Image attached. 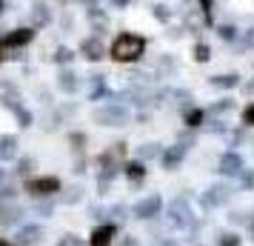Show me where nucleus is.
Segmentation results:
<instances>
[{
	"instance_id": "e433bc0d",
	"label": "nucleus",
	"mask_w": 254,
	"mask_h": 246,
	"mask_svg": "<svg viewBox=\"0 0 254 246\" xmlns=\"http://www.w3.org/2000/svg\"><path fill=\"white\" fill-rule=\"evenodd\" d=\"M200 3V14H203V23H211V12H214V0H197Z\"/></svg>"
},
{
	"instance_id": "473e14b6",
	"label": "nucleus",
	"mask_w": 254,
	"mask_h": 246,
	"mask_svg": "<svg viewBox=\"0 0 254 246\" xmlns=\"http://www.w3.org/2000/svg\"><path fill=\"white\" fill-rule=\"evenodd\" d=\"M208 58H211V49H208V43H203V40H200V43H194V60H197V63H206Z\"/></svg>"
},
{
	"instance_id": "09e8293b",
	"label": "nucleus",
	"mask_w": 254,
	"mask_h": 246,
	"mask_svg": "<svg viewBox=\"0 0 254 246\" xmlns=\"http://www.w3.org/2000/svg\"><path fill=\"white\" fill-rule=\"evenodd\" d=\"M74 3H83V6H86V9H89V6H97V3H100V0H74Z\"/></svg>"
},
{
	"instance_id": "9d476101",
	"label": "nucleus",
	"mask_w": 254,
	"mask_h": 246,
	"mask_svg": "<svg viewBox=\"0 0 254 246\" xmlns=\"http://www.w3.org/2000/svg\"><path fill=\"white\" fill-rule=\"evenodd\" d=\"M80 55L89 63H97V60H103L106 58V46H103V40L97 35H92V37H83V43H80Z\"/></svg>"
},
{
	"instance_id": "37998d69",
	"label": "nucleus",
	"mask_w": 254,
	"mask_h": 246,
	"mask_svg": "<svg viewBox=\"0 0 254 246\" xmlns=\"http://www.w3.org/2000/svg\"><path fill=\"white\" fill-rule=\"evenodd\" d=\"M86 172V158H77L74 161V175H83Z\"/></svg>"
},
{
	"instance_id": "6e6552de",
	"label": "nucleus",
	"mask_w": 254,
	"mask_h": 246,
	"mask_svg": "<svg viewBox=\"0 0 254 246\" xmlns=\"http://www.w3.org/2000/svg\"><path fill=\"white\" fill-rule=\"evenodd\" d=\"M35 40V26H23V29H12V32H6V35L0 37V43L3 46H9V49H23V46H29Z\"/></svg>"
},
{
	"instance_id": "5701e85b",
	"label": "nucleus",
	"mask_w": 254,
	"mask_h": 246,
	"mask_svg": "<svg viewBox=\"0 0 254 246\" xmlns=\"http://www.w3.org/2000/svg\"><path fill=\"white\" fill-rule=\"evenodd\" d=\"M160 155H163L160 143H143V146L137 149V161H143V164H146V161H151V158H160Z\"/></svg>"
},
{
	"instance_id": "20e7f679",
	"label": "nucleus",
	"mask_w": 254,
	"mask_h": 246,
	"mask_svg": "<svg viewBox=\"0 0 254 246\" xmlns=\"http://www.w3.org/2000/svg\"><path fill=\"white\" fill-rule=\"evenodd\" d=\"M169 223H172L174 229H191V226H194L191 209H189V203H186L183 198L172 200V206H169Z\"/></svg>"
},
{
	"instance_id": "7c9ffc66",
	"label": "nucleus",
	"mask_w": 254,
	"mask_h": 246,
	"mask_svg": "<svg viewBox=\"0 0 254 246\" xmlns=\"http://www.w3.org/2000/svg\"><path fill=\"white\" fill-rule=\"evenodd\" d=\"M151 14H154L160 23H169V20H172V9L163 6V3H154V6H151Z\"/></svg>"
},
{
	"instance_id": "603ef678",
	"label": "nucleus",
	"mask_w": 254,
	"mask_h": 246,
	"mask_svg": "<svg viewBox=\"0 0 254 246\" xmlns=\"http://www.w3.org/2000/svg\"><path fill=\"white\" fill-rule=\"evenodd\" d=\"M6 177H9V175H6V169H0V186L6 183Z\"/></svg>"
},
{
	"instance_id": "c756f323",
	"label": "nucleus",
	"mask_w": 254,
	"mask_h": 246,
	"mask_svg": "<svg viewBox=\"0 0 254 246\" xmlns=\"http://www.w3.org/2000/svg\"><path fill=\"white\" fill-rule=\"evenodd\" d=\"M14 200H17V186L3 183V186H0V203H14Z\"/></svg>"
},
{
	"instance_id": "49530a36",
	"label": "nucleus",
	"mask_w": 254,
	"mask_h": 246,
	"mask_svg": "<svg viewBox=\"0 0 254 246\" xmlns=\"http://www.w3.org/2000/svg\"><path fill=\"white\" fill-rule=\"evenodd\" d=\"M243 92H246V94H254V81H246V83H243Z\"/></svg>"
},
{
	"instance_id": "3c124183",
	"label": "nucleus",
	"mask_w": 254,
	"mask_h": 246,
	"mask_svg": "<svg viewBox=\"0 0 254 246\" xmlns=\"http://www.w3.org/2000/svg\"><path fill=\"white\" fill-rule=\"evenodd\" d=\"M0 246H17L14 241H6V238H0Z\"/></svg>"
},
{
	"instance_id": "dca6fc26",
	"label": "nucleus",
	"mask_w": 254,
	"mask_h": 246,
	"mask_svg": "<svg viewBox=\"0 0 254 246\" xmlns=\"http://www.w3.org/2000/svg\"><path fill=\"white\" fill-rule=\"evenodd\" d=\"M0 103L6 106V109H12L14 103H20V89L9 78H0Z\"/></svg>"
},
{
	"instance_id": "a19ab883",
	"label": "nucleus",
	"mask_w": 254,
	"mask_h": 246,
	"mask_svg": "<svg viewBox=\"0 0 254 246\" xmlns=\"http://www.w3.org/2000/svg\"><path fill=\"white\" fill-rule=\"evenodd\" d=\"M254 46V29H249L246 35H243V43H240V49H252Z\"/></svg>"
},
{
	"instance_id": "f03ea898",
	"label": "nucleus",
	"mask_w": 254,
	"mask_h": 246,
	"mask_svg": "<svg viewBox=\"0 0 254 246\" xmlns=\"http://www.w3.org/2000/svg\"><path fill=\"white\" fill-rule=\"evenodd\" d=\"M23 192L32 195V198L43 200V198H55L58 192H63V183L60 177L55 175H40V177H26L23 180Z\"/></svg>"
},
{
	"instance_id": "6ab92c4d",
	"label": "nucleus",
	"mask_w": 254,
	"mask_h": 246,
	"mask_svg": "<svg viewBox=\"0 0 254 246\" xmlns=\"http://www.w3.org/2000/svg\"><path fill=\"white\" fill-rule=\"evenodd\" d=\"M206 117H208L206 109H200V106H189V109L183 112V123L189 126V129H197V126L206 123Z\"/></svg>"
},
{
	"instance_id": "bb28decb",
	"label": "nucleus",
	"mask_w": 254,
	"mask_h": 246,
	"mask_svg": "<svg viewBox=\"0 0 254 246\" xmlns=\"http://www.w3.org/2000/svg\"><path fill=\"white\" fill-rule=\"evenodd\" d=\"M217 35H220V40L234 43V40L240 37V32H237V26H234V23H223V26H217Z\"/></svg>"
},
{
	"instance_id": "72a5a7b5",
	"label": "nucleus",
	"mask_w": 254,
	"mask_h": 246,
	"mask_svg": "<svg viewBox=\"0 0 254 246\" xmlns=\"http://www.w3.org/2000/svg\"><path fill=\"white\" fill-rule=\"evenodd\" d=\"M69 143H71V149L80 155L83 146H86V135H83V132H69Z\"/></svg>"
},
{
	"instance_id": "58836bf2",
	"label": "nucleus",
	"mask_w": 254,
	"mask_h": 246,
	"mask_svg": "<svg viewBox=\"0 0 254 246\" xmlns=\"http://www.w3.org/2000/svg\"><path fill=\"white\" fill-rule=\"evenodd\" d=\"M243 126H254V100L243 109Z\"/></svg>"
},
{
	"instance_id": "4468645a",
	"label": "nucleus",
	"mask_w": 254,
	"mask_h": 246,
	"mask_svg": "<svg viewBox=\"0 0 254 246\" xmlns=\"http://www.w3.org/2000/svg\"><path fill=\"white\" fill-rule=\"evenodd\" d=\"M58 89L63 94H74L77 89H80V78H77V72L69 69V66H60L58 72Z\"/></svg>"
},
{
	"instance_id": "393cba45",
	"label": "nucleus",
	"mask_w": 254,
	"mask_h": 246,
	"mask_svg": "<svg viewBox=\"0 0 254 246\" xmlns=\"http://www.w3.org/2000/svg\"><path fill=\"white\" fill-rule=\"evenodd\" d=\"M52 60H55L58 66H69L71 60H74V52H71L69 46H58L55 49V55H52Z\"/></svg>"
},
{
	"instance_id": "4c0bfd02",
	"label": "nucleus",
	"mask_w": 254,
	"mask_h": 246,
	"mask_svg": "<svg viewBox=\"0 0 254 246\" xmlns=\"http://www.w3.org/2000/svg\"><path fill=\"white\" fill-rule=\"evenodd\" d=\"M126 206H123V203H117V206H112V209H109V215H112V223H120V221H126L128 215H126Z\"/></svg>"
},
{
	"instance_id": "de8ad7c7",
	"label": "nucleus",
	"mask_w": 254,
	"mask_h": 246,
	"mask_svg": "<svg viewBox=\"0 0 254 246\" xmlns=\"http://www.w3.org/2000/svg\"><path fill=\"white\" fill-rule=\"evenodd\" d=\"M120 246H140V244L134 241V238H123V241H120Z\"/></svg>"
},
{
	"instance_id": "f8f14e48",
	"label": "nucleus",
	"mask_w": 254,
	"mask_h": 246,
	"mask_svg": "<svg viewBox=\"0 0 254 246\" xmlns=\"http://www.w3.org/2000/svg\"><path fill=\"white\" fill-rule=\"evenodd\" d=\"M183 158H186V146H183V143H174V146H166V149H163L160 164H163L166 172H174L177 166L183 164Z\"/></svg>"
},
{
	"instance_id": "a211bd4d",
	"label": "nucleus",
	"mask_w": 254,
	"mask_h": 246,
	"mask_svg": "<svg viewBox=\"0 0 254 246\" xmlns=\"http://www.w3.org/2000/svg\"><path fill=\"white\" fill-rule=\"evenodd\" d=\"M32 26H35V29H43V26H49L52 23V12H49V3H40V0H37L35 6H32Z\"/></svg>"
},
{
	"instance_id": "412c9836",
	"label": "nucleus",
	"mask_w": 254,
	"mask_h": 246,
	"mask_svg": "<svg viewBox=\"0 0 254 246\" xmlns=\"http://www.w3.org/2000/svg\"><path fill=\"white\" fill-rule=\"evenodd\" d=\"M9 112H12L14 117H17V126H20V129H29V126L35 123V115H32V112H29V109H26L23 103H14L12 109H9Z\"/></svg>"
},
{
	"instance_id": "1a4fd4ad",
	"label": "nucleus",
	"mask_w": 254,
	"mask_h": 246,
	"mask_svg": "<svg viewBox=\"0 0 254 246\" xmlns=\"http://www.w3.org/2000/svg\"><path fill=\"white\" fill-rule=\"evenodd\" d=\"M117 238V223L106 221V223H97L92 229V238H89V246H112Z\"/></svg>"
},
{
	"instance_id": "423d86ee",
	"label": "nucleus",
	"mask_w": 254,
	"mask_h": 246,
	"mask_svg": "<svg viewBox=\"0 0 254 246\" xmlns=\"http://www.w3.org/2000/svg\"><path fill=\"white\" fill-rule=\"evenodd\" d=\"M163 212V198L160 195H149V198L137 200L134 206H131V215L137 218V221H151V218H157Z\"/></svg>"
},
{
	"instance_id": "c85d7f7f",
	"label": "nucleus",
	"mask_w": 254,
	"mask_h": 246,
	"mask_svg": "<svg viewBox=\"0 0 254 246\" xmlns=\"http://www.w3.org/2000/svg\"><path fill=\"white\" fill-rule=\"evenodd\" d=\"M243 238L237 232H220L217 235V246H240Z\"/></svg>"
},
{
	"instance_id": "9b49d317",
	"label": "nucleus",
	"mask_w": 254,
	"mask_h": 246,
	"mask_svg": "<svg viewBox=\"0 0 254 246\" xmlns=\"http://www.w3.org/2000/svg\"><path fill=\"white\" fill-rule=\"evenodd\" d=\"M43 238V226L40 223H23L17 226V235H14V244L17 246H32Z\"/></svg>"
},
{
	"instance_id": "f704fd0d",
	"label": "nucleus",
	"mask_w": 254,
	"mask_h": 246,
	"mask_svg": "<svg viewBox=\"0 0 254 246\" xmlns=\"http://www.w3.org/2000/svg\"><path fill=\"white\" fill-rule=\"evenodd\" d=\"M240 189L243 192H254V169H246L240 175Z\"/></svg>"
},
{
	"instance_id": "c03bdc74",
	"label": "nucleus",
	"mask_w": 254,
	"mask_h": 246,
	"mask_svg": "<svg viewBox=\"0 0 254 246\" xmlns=\"http://www.w3.org/2000/svg\"><path fill=\"white\" fill-rule=\"evenodd\" d=\"M112 3V9H128L131 6V0H109Z\"/></svg>"
},
{
	"instance_id": "a18cd8bd",
	"label": "nucleus",
	"mask_w": 254,
	"mask_h": 246,
	"mask_svg": "<svg viewBox=\"0 0 254 246\" xmlns=\"http://www.w3.org/2000/svg\"><path fill=\"white\" fill-rule=\"evenodd\" d=\"M231 221L234 223H249V218H246V212H231Z\"/></svg>"
},
{
	"instance_id": "cd10ccee",
	"label": "nucleus",
	"mask_w": 254,
	"mask_h": 246,
	"mask_svg": "<svg viewBox=\"0 0 254 246\" xmlns=\"http://www.w3.org/2000/svg\"><path fill=\"white\" fill-rule=\"evenodd\" d=\"M63 203H66V206H74V203H80L83 200V186H69L66 189V195H63Z\"/></svg>"
},
{
	"instance_id": "f3484780",
	"label": "nucleus",
	"mask_w": 254,
	"mask_h": 246,
	"mask_svg": "<svg viewBox=\"0 0 254 246\" xmlns=\"http://www.w3.org/2000/svg\"><path fill=\"white\" fill-rule=\"evenodd\" d=\"M86 17H89V23H92V29H94L97 37L109 32V14H106L100 6H89V9H86Z\"/></svg>"
},
{
	"instance_id": "8fccbe9b",
	"label": "nucleus",
	"mask_w": 254,
	"mask_h": 246,
	"mask_svg": "<svg viewBox=\"0 0 254 246\" xmlns=\"http://www.w3.org/2000/svg\"><path fill=\"white\" fill-rule=\"evenodd\" d=\"M6 9H9V3H6V0H0V17L6 14Z\"/></svg>"
},
{
	"instance_id": "7ed1b4c3",
	"label": "nucleus",
	"mask_w": 254,
	"mask_h": 246,
	"mask_svg": "<svg viewBox=\"0 0 254 246\" xmlns=\"http://www.w3.org/2000/svg\"><path fill=\"white\" fill-rule=\"evenodd\" d=\"M92 117L97 126H128L131 123V112L123 103H106L100 109H94Z\"/></svg>"
},
{
	"instance_id": "aec40b11",
	"label": "nucleus",
	"mask_w": 254,
	"mask_h": 246,
	"mask_svg": "<svg viewBox=\"0 0 254 246\" xmlns=\"http://www.w3.org/2000/svg\"><path fill=\"white\" fill-rule=\"evenodd\" d=\"M123 175H126L131 183H140V180L146 177V164H143V161H126V164H123Z\"/></svg>"
},
{
	"instance_id": "39448f33",
	"label": "nucleus",
	"mask_w": 254,
	"mask_h": 246,
	"mask_svg": "<svg viewBox=\"0 0 254 246\" xmlns=\"http://www.w3.org/2000/svg\"><path fill=\"white\" fill-rule=\"evenodd\" d=\"M217 172L226 177H240L243 172H246V161H243L240 152H234V149H229V152L220 155V164H217Z\"/></svg>"
},
{
	"instance_id": "ddd939ff",
	"label": "nucleus",
	"mask_w": 254,
	"mask_h": 246,
	"mask_svg": "<svg viewBox=\"0 0 254 246\" xmlns=\"http://www.w3.org/2000/svg\"><path fill=\"white\" fill-rule=\"evenodd\" d=\"M20 158V141L17 135H0V164H9Z\"/></svg>"
},
{
	"instance_id": "f257e3e1",
	"label": "nucleus",
	"mask_w": 254,
	"mask_h": 246,
	"mask_svg": "<svg viewBox=\"0 0 254 246\" xmlns=\"http://www.w3.org/2000/svg\"><path fill=\"white\" fill-rule=\"evenodd\" d=\"M146 55V37L134 35V32H120L115 35L112 46H109V58L115 63H137Z\"/></svg>"
},
{
	"instance_id": "4be33fe9",
	"label": "nucleus",
	"mask_w": 254,
	"mask_h": 246,
	"mask_svg": "<svg viewBox=\"0 0 254 246\" xmlns=\"http://www.w3.org/2000/svg\"><path fill=\"white\" fill-rule=\"evenodd\" d=\"M211 86H217V89H234V86H240V75H237V72L214 75V78H211Z\"/></svg>"
},
{
	"instance_id": "b1692460",
	"label": "nucleus",
	"mask_w": 254,
	"mask_h": 246,
	"mask_svg": "<svg viewBox=\"0 0 254 246\" xmlns=\"http://www.w3.org/2000/svg\"><path fill=\"white\" fill-rule=\"evenodd\" d=\"M32 169H35V158H17V164H14V175L17 177H29L32 175Z\"/></svg>"
},
{
	"instance_id": "2f4dec72",
	"label": "nucleus",
	"mask_w": 254,
	"mask_h": 246,
	"mask_svg": "<svg viewBox=\"0 0 254 246\" xmlns=\"http://www.w3.org/2000/svg\"><path fill=\"white\" fill-rule=\"evenodd\" d=\"M35 212H37V215H40V218H52V212H55V200H49V198L37 200Z\"/></svg>"
},
{
	"instance_id": "c9c22d12",
	"label": "nucleus",
	"mask_w": 254,
	"mask_h": 246,
	"mask_svg": "<svg viewBox=\"0 0 254 246\" xmlns=\"http://www.w3.org/2000/svg\"><path fill=\"white\" fill-rule=\"evenodd\" d=\"M58 246H86V244H83V238H80V235L66 232V235H63V238L58 241Z\"/></svg>"
},
{
	"instance_id": "ea45409f",
	"label": "nucleus",
	"mask_w": 254,
	"mask_h": 246,
	"mask_svg": "<svg viewBox=\"0 0 254 246\" xmlns=\"http://www.w3.org/2000/svg\"><path fill=\"white\" fill-rule=\"evenodd\" d=\"M14 58H20V55H17L14 49H9V46H3V43H0V63H6V60H14Z\"/></svg>"
},
{
	"instance_id": "79ce46f5",
	"label": "nucleus",
	"mask_w": 254,
	"mask_h": 246,
	"mask_svg": "<svg viewBox=\"0 0 254 246\" xmlns=\"http://www.w3.org/2000/svg\"><path fill=\"white\" fill-rule=\"evenodd\" d=\"M151 246H180V244H177L174 238H160V241H154Z\"/></svg>"
},
{
	"instance_id": "0eeeda50",
	"label": "nucleus",
	"mask_w": 254,
	"mask_h": 246,
	"mask_svg": "<svg viewBox=\"0 0 254 246\" xmlns=\"http://www.w3.org/2000/svg\"><path fill=\"white\" fill-rule=\"evenodd\" d=\"M231 198V186L229 183H214V186L206 189V195L200 198L203 209H217V206H226Z\"/></svg>"
},
{
	"instance_id": "864d4df0",
	"label": "nucleus",
	"mask_w": 254,
	"mask_h": 246,
	"mask_svg": "<svg viewBox=\"0 0 254 246\" xmlns=\"http://www.w3.org/2000/svg\"><path fill=\"white\" fill-rule=\"evenodd\" d=\"M200 246H203V244H200Z\"/></svg>"
},
{
	"instance_id": "2eb2a0df",
	"label": "nucleus",
	"mask_w": 254,
	"mask_h": 246,
	"mask_svg": "<svg viewBox=\"0 0 254 246\" xmlns=\"http://www.w3.org/2000/svg\"><path fill=\"white\" fill-rule=\"evenodd\" d=\"M23 206L17 203H0V226H23Z\"/></svg>"
},
{
	"instance_id": "a878e982",
	"label": "nucleus",
	"mask_w": 254,
	"mask_h": 246,
	"mask_svg": "<svg viewBox=\"0 0 254 246\" xmlns=\"http://www.w3.org/2000/svg\"><path fill=\"white\" fill-rule=\"evenodd\" d=\"M231 109H234V100H231V97H220L217 103H211L206 112L208 115H226V112H231Z\"/></svg>"
}]
</instances>
